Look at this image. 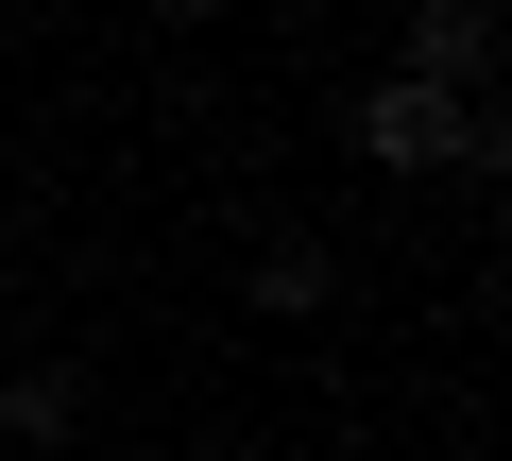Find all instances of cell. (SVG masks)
Returning <instances> with one entry per match:
<instances>
[{"label": "cell", "instance_id": "1", "mask_svg": "<svg viewBox=\"0 0 512 461\" xmlns=\"http://www.w3.org/2000/svg\"><path fill=\"white\" fill-rule=\"evenodd\" d=\"M342 137H359L376 171H495V154H512L495 86H427V69H376V86L342 103Z\"/></svg>", "mask_w": 512, "mask_h": 461}, {"label": "cell", "instance_id": "2", "mask_svg": "<svg viewBox=\"0 0 512 461\" xmlns=\"http://www.w3.org/2000/svg\"><path fill=\"white\" fill-rule=\"evenodd\" d=\"M495 52H512L495 0H410V52H393V69H427V86H495Z\"/></svg>", "mask_w": 512, "mask_h": 461}, {"label": "cell", "instance_id": "3", "mask_svg": "<svg viewBox=\"0 0 512 461\" xmlns=\"http://www.w3.org/2000/svg\"><path fill=\"white\" fill-rule=\"evenodd\" d=\"M0 444H18V461H69L86 444V376L69 359H18V376H0Z\"/></svg>", "mask_w": 512, "mask_h": 461}, {"label": "cell", "instance_id": "4", "mask_svg": "<svg viewBox=\"0 0 512 461\" xmlns=\"http://www.w3.org/2000/svg\"><path fill=\"white\" fill-rule=\"evenodd\" d=\"M325 291H342V257L308 240V222H274V240H256V274H239V308H256V325H308Z\"/></svg>", "mask_w": 512, "mask_h": 461}, {"label": "cell", "instance_id": "5", "mask_svg": "<svg viewBox=\"0 0 512 461\" xmlns=\"http://www.w3.org/2000/svg\"><path fill=\"white\" fill-rule=\"evenodd\" d=\"M137 18H171V35H205V18H222V0H137Z\"/></svg>", "mask_w": 512, "mask_h": 461}, {"label": "cell", "instance_id": "6", "mask_svg": "<svg viewBox=\"0 0 512 461\" xmlns=\"http://www.w3.org/2000/svg\"><path fill=\"white\" fill-rule=\"evenodd\" d=\"M69 461H86V444H69Z\"/></svg>", "mask_w": 512, "mask_h": 461}]
</instances>
